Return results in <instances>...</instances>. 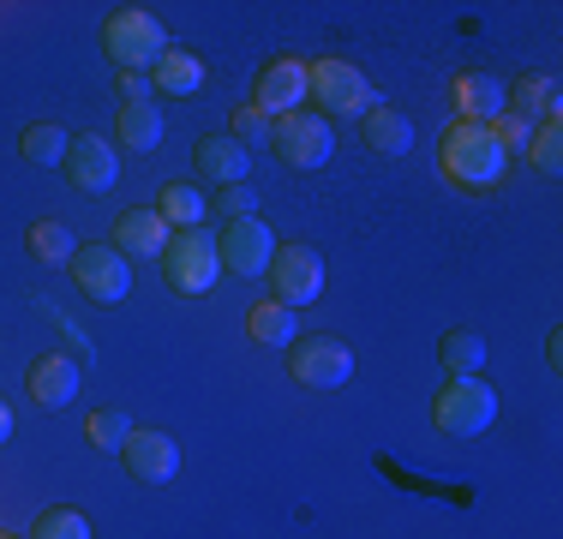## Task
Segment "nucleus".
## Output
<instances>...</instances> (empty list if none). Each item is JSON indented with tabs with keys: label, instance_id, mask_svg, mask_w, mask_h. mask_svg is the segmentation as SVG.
Listing matches in <instances>:
<instances>
[{
	"label": "nucleus",
	"instance_id": "nucleus-1",
	"mask_svg": "<svg viewBox=\"0 0 563 539\" xmlns=\"http://www.w3.org/2000/svg\"><path fill=\"white\" fill-rule=\"evenodd\" d=\"M438 162H444V174L455 186H467V193H486V186H498L509 174V156L498 151L492 127H474V120H455V127L444 132Z\"/></svg>",
	"mask_w": 563,
	"mask_h": 539
},
{
	"label": "nucleus",
	"instance_id": "nucleus-2",
	"mask_svg": "<svg viewBox=\"0 0 563 539\" xmlns=\"http://www.w3.org/2000/svg\"><path fill=\"white\" fill-rule=\"evenodd\" d=\"M102 54L120 66V73H151L168 54V31L151 7H114L102 19Z\"/></svg>",
	"mask_w": 563,
	"mask_h": 539
},
{
	"label": "nucleus",
	"instance_id": "nucleus-3",
	"mask_svg": "<svg viewBox=\"0 0 563 539\" xmlns=\"http://www.w3.org/2000/svg\"><path fill=\"white\" fill-rule=\"evenodd\" d=\"M271 151L282 156V168H294V174L324 168V162L336 156V132H330V114H318V108H294V114H282L276 132H271Z\"/></svg>",
	"mask_w": 563,
	"mask_h": 539
},
{
	"label": "nucleus",
	"instance_id": "nucleus-4",
	"mask_svg": "<svg viewBox=\"0 0 563 539\" xmlns=\"http://www.w3.org/2000/svg\"><path fill=\"white\" fill-rule=\"evenodd\" d=\"M163 276L174 294H210L222 276V252L210 228H174L168 252H163Z\"/></svg>",
	"mask_w": 563,
	"mask_h": 539
},
{
	"label": "nucleus",
	"instance_id": "nucleus-5",
	"mask_svg": "<svg viewBox=\"0 0 563 539\" xmlns=\"http://www.w3.org/2000/svg\"><path fill=\"white\" fill-rule=\"evenodd\" d=\"M432 420L450 438H479L492 420H498V389L486 377H450L444 389L432 396Z\"/></svg>",
	"mask_w": 563,
	"mask_h": 539
},
{
	"label": "nucleus",
	"instance_id": "nucleus-6",
	"mask_svg": "<svg viewBox=\"0 0 563 539\" xmlns=\"http://www.w3.org/2000/svg\"><path fill=\"white\" fill-rule=\"evenodd\" d=\"M288 377L306 389H342L354 377V348L342 336H294L288 342Z\"/></svg>",
	"mask_w": 563,
	"mask_h": 539
},
{
	"label": "nucleus",
	"instance_id": "nucleus-7",
	"mask_svg": "<svg viewBox=\"0 0 563 539\" xmlns=\"http://www.w3.org/2000/svg\"><path fill=\"white\" fill-rule=\"evenodd\" d=\"M306 97H318V108H336V114H366V108H378L366 73H360L354 61H336V54L306 66Z\"/></svg>",
	"mask_w": 563,
	"mask_h": 539
},
{
	"label": "nucleus",
	"instance_id": "nucleus-8",
	"mask_svg": "<svg viewBox=\"0 0 563 539\" xmlns=\"http://www.w3.org/2000/svg\"><path fill=\"white\" fill-rule=\"evenodd\" d=\"M73 282L85 288V300L120 306V300L132 294V264L120 258L109 240H97V246H78V252H73Z\"/></svg>",
	"mask_w": 563,
	"mask_h": 539
},
{
	"label": "nucleus",
	"instance_id": "nucleus-9",
	"mask_svg": "<svg viewBox=\"0 0 563 539\" xmlns=\"http://www.w3.org/2000/svg\"><path fill=\"white\" fill-rule=\"evenodd\" d=\"M271 288H276V300L288 306V312L312 306L318 294H324V258H318V246H276Z\"/></svg>",
	"mask_w": 563,
	"mask_h": 539
},
{
	"label": "nucleus",
	"instance_id": "nucleus-10",
	"mask_svg": "<svg viewBox=\"0 0 563 539\" xmlns=\"http://www.w3.org/2000/svg\"><path fill=\"white\" fill-rule=\"evenodd\" d=\"M217 252H222V270H234V276H271L276 234L258 216H240V222H228L217 234Z\"/></svg>",
	"mask_w": 563,
	"mask_h": 539
},
{
	"label": "nucleus",
	"instance_id": "nucleus-11",
	"mask_svg": "<svg viewBox=\"0 0 563 539\" xmlns=\"http://www.w3.org/2000/svg\"><path fill=\"white\" fill-rule=\"evenodd\" d=\"M60 168H66V180H73L78 193H109V186L120 180V156H114V144L102 139V132H78Z\"/></svg>",
	"mask_w": 563,
	"mask_h": 539
},
{
	"label": "nucleus",
	"instance_id": "nucleus-12",
	"mask_svg": "<svg viewBox=\"0 0 563 539\" xmlns=\"http://www.w3.org/2000/svg\"><path fill=\"white\" fill-rule=\"evenodd\" d=\"M120 462H126V474L139 485H163V480L180 474V443H174L168 431H139V426H132Z\"/></svg>",
	"mask_w": 563,
	"mask_h": 539
},
{
	"label": "nucleus",
	"instance_id": "nucleus-13",
	"mask_svg": "<svg viewBox=\"0 0 563 539\" xmlns=\"http://www.w3.org/2000/svg\"><path fill=\"white\" fill-rule=\"evenodd\" d=\"M300 102H306V66L294 61V54H282V61H271L258 73L252 108H258V114H271V120H282V114H294Z\"/></svg>",
	"mask_w": 563,
	"mask_h": 539
},
{
	"label": "nucleus",
	"instance_id": "nucleus-14",
	"mask_svg": "<svg viewBox=\"0 0 563 539\" xmlns=\"http://www.w3.org/2000/svg\"><path fill=\"white\" fill-rule=\"evenodd\" d=\"M168 240H174V228L156 216V205H139V210H126V216L114 222V240H109V246L132 264V258H163Z\"/></svg>",
	"mask_w": 563,
	"mask_h": 539
},
{
	"label": "nucleus",
	"instance_id": "nucleus-15",
	"mask_svg": "<svg viewBox=\"0 0 563 539\" xmlns=\"http://www.w3.org/2000/svg\"><path fill=\"white\" fill-rule=\"evenodd\" d=\"M192 168L205 174L210 186H246V168H252V156L240 151L234 139H228V132H217V139H198V151H192Z\"/></svg>",
	"mask_w": 563,
	"mask_h": 539
},
{
	"label": "nucleus",
	"instance_id": "nucleus-16",
	"mask_svg": "<svg viewBox=\"0 0 563 539\" xmlns=\"http://www.w3.org/2000/svg\"><path fill=\"white\" fill-rule=\"evenodd\" d=\"M504 97H509V114H521L533 127V120H558L563 85L552 73H528V78H516V85H504Z\"/></svg>",
	"mask_w": 563,
	"mask_h": 539
},
{
	"label": "nucleus",
	"instance_id": "nucleus-17",
	"mask_svg": "<svg viewBox=\"0 0 563 539\" xmlns=\"http://www.w3.org/2000/svg\"><path fill=\"white\" fill-rule=\"evenodd\" d=\"M31 396L43 402V408H66V402L78 396V360L73 354H43L31 366Z\"/></svg>",
	"mask_w": 563,
	"mask_h": 539
},
{
	"label": "nucleus",
	"instance_id": "nucleus-18",
	"mask_svg": "<svg viewBox=\"0 0 563 539\" xmlns=\"http://www.w3.org/2000/svg\"><path fill=\"white\" fill-rule=\"evenodd\" d=\"M455 108H462V120H474V127H492L509 108V97L492 73H467V78H455Z\"/></svg>",
	"mask_w": 563,
	"mask_h": 539
},
{
	"label": "nucleus",
	"instance_id": "nucleus-19",
	"mask_svg": "<svg viewBox=\"0 0 563 539\" xmlns=\"http://www.w3.org/2000/svg\"><path fill=\"white\" fill-rule=\"evenodd\" d=\"M366 144L378 156H408L413 151V120L401 114V108H390V102H378V108H366Z\"/></svg>",
	"mask_w": 563,
	"mask_h": 539
},
{
	"label": "nucleus",
	"instance_id": "nucleus-20",
	"mask_svg": "<svg viewBox=\"0 0 563 539\" xmlns=\"http://www.w3.org/2000/svg\"><path fill=\"white\" fill-rule=\"evenodd\" d=\"M151 85L163 90V97H192V90L205 85V61H198L192 48H174L168 43V54L151 66Z\"/></svg>",
	"mask_w": 563,
	"mask_h": 539
},
{
	"label": "nucleus",
	"instance_id": "nucleus-21",
	"mask_svg": "<svg viewBox=\"0 0 563 539\" xmlns=\"http://www.w3.org/2000/svg\"><path fill=\"white\" fill-rule=\"evenodd\" d=\"M205 210H210V198L198 193L192 180H168L163 193H156V216H163L168 228H205Z\"/></svg>",
	"mask_w": 563,
	"mask_h": 539
},
{
	"label": "nucleus",
	"instance_id": "nucleus-22",
	"mask_svg": "<svg viewBox=\"0 0 563 539\" xmlns=\"http://www.w3.org/2000/svg\"><path fill=\"white\" fill-rule=\"evenodd\" d=\"M246 336H252V342H264V348H288L294 336H300V318H294L282 300H258L246 312Z\"/></svg>",
	"mask_w": 563,
	"mask_h": 539
},
{
	"label": "nucleus",
	"instance_id": "nucleus-23",
	"mask_svg": "<svg viewBox=\"0 0 563 539\" xmlns=\"http://www.w3.org/2000/svg\"><path fill=\"white\" fill-rule=\"evenodd\" d=\"M120 144L151 156L156 144H163V108L156 102H126L120 108Z\"/></svg>",
	"mask_w": 563,
	"mask_h": 539
},
{
	"label": "nucleus",
	"instance_id": "nucleus-24",
	"mask_svg": "<svg viewBox=\"0 0 563 539\" xmlns=\"http://www.w3.org/2000/svg\"><path fill=\"white\" fill-rule=\"evenodd\" d=\"M438 360H444L450 377H479L486 372V336L479 330H450L444 348H438Z\"/></svg>",
	"mask_w": 563,
	"mask_h": 539
},
{
	"label": "nucleus",
	"instance_id": "nucleus-25",
	"mask_svg": "<svg viewBox=\"0 0 563 539\" xmlns=\"http://www.w3.org/2000/svg\"><path fill=\"white\" fill-rule=\"evenodd\" d=\"M19 151L36 162V168H60L66 151H73V139L55 127V120H36V127H24V139H19Z\"/></svg>",
	"mask_w": 563,
	"mask_h": 539
},
{
	"label": "nucleus",
	"instance_id": "nucleus-26",
	"mask_svg": "<svg viewBox=\"0 0 563 539\" xmlns=\"http://www.w3.org/2000/svg\"><path fill=\"white\" fill-rule=\"evenodd\" d=\"M24 246H31L36 264H73L78 240H73V228H66V222H55V216H48V222L31 228V240H24Z\"/></svg>",
	"mask_w": 563,
	"mask_h": 539
},
{
	"label": "nucleus",
	"instance_id": "nucleus-27",
	"mask_svg": "<svg viewBox=\"0 0 563 539\" xmlns=\"http://www.w3.org/2000/svg\"><path fill=\"white\" fill-rule=\"evenodd\" d=\"M271 132H276V120L271 114H258V108H234V120H228V139H234L240 144V151H271Z\"/></svg>",
	"mask_w": 563,
	"mask_h": 539
},
{
	"label": "nucleus",
	"instance_id": "nucleus-28",
	"mask_svg": "<svg viewBox=\"0 0 563 539\" xmlns=\"http://www.w3.org/2000/svg\"><path fill=\"white\" fill-rule=\"evenodd\" d=\"M85 438L97 443V450H126V438H132V420L120 408H102V414H90V426H85Z\"/></svg>",
	"mask_w": 563,
	"mask_h": 539
},
{
	"label": "nucleus",
	"instance_id": "nucleus-29",
	"mask_svg": "<svg viewBox=\"0 0 563 539\" xmlns=\"http://www.w3.org/2000/svg\"><path fill=\"white\" fill-rule=\"evenodd\" d=\"M528 156H533V168H540V174H563V132H558V120H540V127H533Z\"/></svg>",
	"mask_w": 563,
	"mask_h": 539
},
{
	"label": "nucleus",
	"instance_id": "nucleus-30",
	"mask_svg": "<svg viewBox=\"0 0 563 539\" xmlns=\"http://www.w3.org/2000/svg\"><path fill=\"white\" fill-rule=\"evenodd\" d=\"M31 539H90V521L78 516V509H43Z\"/></svg>",
	"mask_w": 563,
	"mask_h": 539
},
{
	"label": "nucleus",
	"instance_id": "nucleus-31",
	"mask_svg": "<svg viewBox=\"0 0 563 539\" xmlns=\"http://www.w3.org/2000/svg\"><path fill=\"white\" fill-rule=\"evenodd\" d=\"M492 139H498V151H504L509 162H516V156H528V144H533V127H528L521 114H509V108H504V114L492 120Z\"/></svg>",
	"mask_w": 563,
	"mask_h": 539
},
{
	"label": "nucleus",
	"instance_id": "nucleus-32",
	"mask_svg": "<svg viewBox=\"0 0 563 539\" xmlns=\"http://www.w3.org/2000/svg\"><path fill=\"white\" fill-rule=\"evenodd\" d=\"M210 210L228 216V222H240V216H258V193H252V186H222V193L210 198Z\"/></svg>",
	"mask_w": 563,
	"mask_h": 539
},
{
	"label": "nucleus",
	"instance_id": "nucleus-33",
	"mask_svg": "<svg viewBox=\"0 0 563 539\" xmlns=\"http://www.w3.org/2000/svg\"><path fill=\"white\" fill-rule=\"evenodd\" d=\"M151 73H120V102H151Z\"/></svg>",
	"mask_w": 563,
	"mask_h": 539
},
{
	"label": "nucleus",
	"instance_id": "nucleus-34",
	"mask_svg": "<svg viewBox=\"0 0 563 539\" xmlns=\"http://www.w3.org/2000/svg\"><path fill=\"white\" fill-rule=\"evenodd\" d=\"M545 360H552V366H563V336H558V330L545 336Z\"/></svg>",
	"mask_w": 563,
	"mask_h": 539
},
{
	"label": "nucleus",
	"instance_id": "nucleus-35",
	"mask_svg": "<svg viewBox=\"0 0 563 539\" xmlns=\"http://www.w3.org/2000/svg\"><path fill=\"white\" fill-rule=\"evenodd\" d=\"M7 438H12V408L0 402V443H7Z\"/></svg>",
	"mask_w": 563,
	"mask_h": 539
},
{
	"label": "nucleus",
	"instance_id": "nucleus-36",
	"mask_svg": "<svg viewBox=\"0 0 563 539\" xmlns=\"http://www.w3.org/2000/svg\"><path fill=\"white\" fill-rule=\"evenodd\" d=\"M0 539H12V534H0Z\"/></svg>",
	"mask_w": 563,
	"mask_h": 539
}]
</instances>
